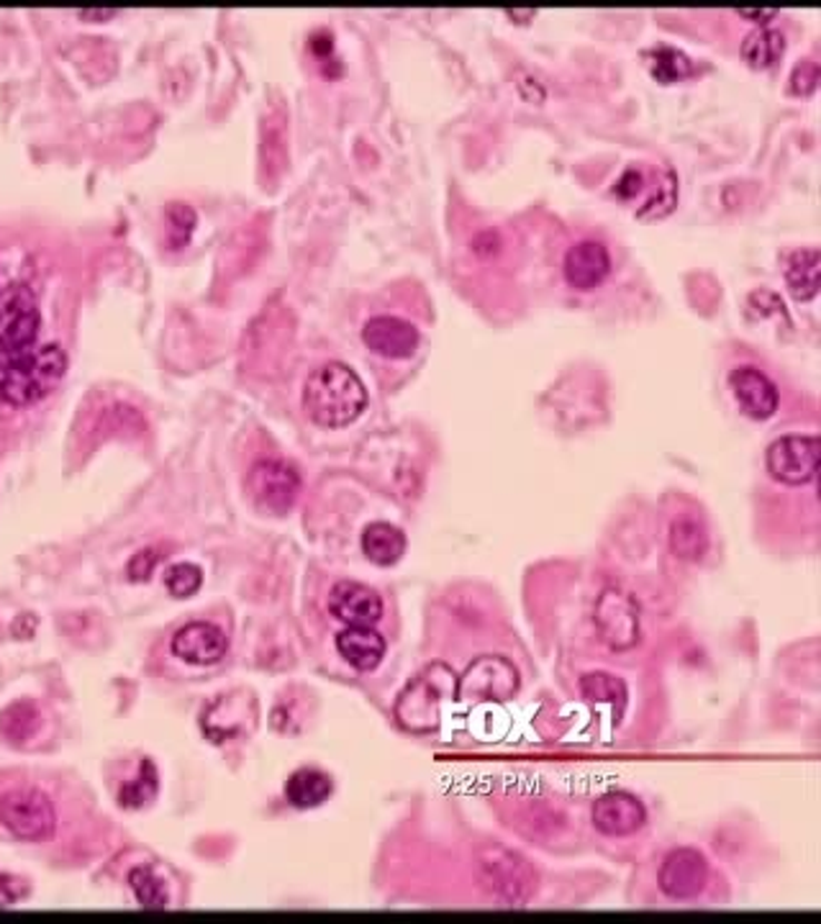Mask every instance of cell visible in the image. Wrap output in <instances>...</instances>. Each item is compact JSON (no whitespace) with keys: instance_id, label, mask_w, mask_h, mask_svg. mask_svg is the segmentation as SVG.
Wrapping results in <instances>:
<instances>
[{"instance_id":"obj_26","label":"cell","mask_w":821,"mask_h":924,"mask_svg":"<svg viewBox=\"0 0 821 924\" xmlns=\"http://www.w3.org/2000/svg\"><path fill=\"white\" fill-rule=\"evenodd\" d=\"M157 788H159V778H157L155 762L141 760L137 778L126 781L121 786V791H118V804H121L124 809H144L147 804L155 801Z\"/></svg>"},{"instance_id":"obj_20","label":"cell","mask_w":821,"mask_h":924,"mask_svg":"<svg viewBox=\"0 0 821 924\" xmlns=\"http://www.w3.org/2000/svg\"><path fill=\"white\" fill-rule=\"evenodd\" d=\"M362 553L375 565H395L405 553V534L388 522L368 524L362 532Z\"/></svg>"},{"instance_id":"obj_1","label":"cell","mask_w":821,"mask_h":924,"mask_svg":"<svg viewBox=\"0 0 821 924\" xmlns=\"http://www.w3.org/2000/svg\"><path fill=\"white\" fill-rule=\"evenodd\" d=\"M303 406L319 427L340 429L362 417L368 409V391L358 372L342 362H326L309 376Z\"/></svg>"},{"instance_id":"obj_29","label":"cell","mask_w":821,"mask_h":924,"mask_svg":"<svg viewBox=\"0 0 821 924\" xmlns=\"http://www.w3.org/2000/svg\"><path fill=\"white\" fill-rule=\"evenodd\" d=\"M675 201H678V183H675V175L673 173H663L657 175V188L649 193L642 203L639 214L642 216H665L671 214Z\"/></svg>"},{"instance_id":"obj_34","label":"cell","mask_w":821,"mask_h":924,"mask_svg":"<svg viewBox=\"0 0 821 924\" xmlns=\"http://www.w3.org/2000/svg\"><path fill=\"white\" fill-rule=\"evenodd\" d=\"M23 896H29V884L19 876H11V873H0V910L6 906H13L21 902Z\"/></svg>"},{"instance_id":"obj_27","label":"cell","mask_w":821,"mask_h":924,"mask_svg":"<svg viewBox=\"0 0 821 924\" xmlns=\"http://www.w3.org/2000/svg\"><path fill=\"white\" fill-rule=\"evenodd\" d=\"M647 59H649L652 75H655L659 82L683 80L693 72V62L683 52H678V49H671V47L649 49Z\"/></svg>"},{"instance_id":"obj_31","label":"cell","mask_w":821,"mask_h":924,"mask_svg":"<svg viewBox=\"0 0 821 924\" xmlns=\"http://www.w3.org/2000/svg\"><path fill=\"white\" fill-rule=\"evenodd\" d=\"M193 228H196V211L185 203H173L167 208V242H170L173 250H180L183 244H188Z\"/></svg>"},{"instance_id":"obj_19","label":"cell","mask_w":821,"mask_h":924,"mask_svg":"<svg viewBox=\"0 0 821 924\" xmlns=\"http://www.w3.org/2000/svg\"><path fill=\"white\" fill-rule=\"evenodd\" d=\"M785 283L793 299L811 301L817 299L821 283V254L819 250H795L783 262Z\"/></svg>"},{"instance_id":"obj_33","label":"cell","mask_w":821,"mask_h":924,"mask_svg":"<svg viewBox=\"0 0 821 924\" xmlns=\"http://www.w3.org/2000/svg\"><path fill=\"white\" fill-rule=\"evenodd\" d=\"M817 85H819V65L817 62L807 59V62H801L799 67H795L793 75H791V90L795 93V96H809V93L817 90Z\"/></svg>"},{"instance_id":"obj_23","label":"cell","mask_w":821,"mask_h":924,"mask_svg":"<svg viewBox=\"0 0 821 924\" xmlns=\"http://www.w3.org/2000/svg\"><path fill=\"white\" fill-rule=\"evenodd\" d=\"M783 49H785L783 33L770 27H758L742 41L744 62H747L750 67H755V70H768V67L781 62Z\"/></svg>"},{"instance_id":"obj_8","label":"cell","mask_w":821,"mask_h":924,"mask_svg":"<svg viewBox=\"0 0 821 924\" xmlns=\"http://www.w3.org/2000/svg\"><path fill=\"white\" fill-rule=\"evenodd\" d=\"M301 476L285 460H260L250 473L252 498L270 514H287L301 496Z\"/></svg>"},{"instance_id":"obj_17","label":"cell","mask_w":821,"mask_h":924,"mask_svg":"<svg viewBox=\"0 0 821 924\" xmlns=\"http://www.w3.org/2000/svg\"><path fill=\"white\" fill-rule=\"evenodd\" d=\"M732 393L740 403V409L750 419L765 421L778 411V388L763 370L758 368H736L730 376Z\"/></svg>"},{"instance_id":"obj_25","label":"cell","mask_w":821,"mask_h":924,"mask_svg":"<svg viewBox=\"0 0 821 924\" xmlns=\"http://www.w3.org/2000/svg\"><path fill=\"white\" fill-rule=\"evenodd\" d=\"M671 549L681 561H698V557H704L708 549V534L704 524L691 519V516L675 522L671 527Z\"/></svg>"},{"instance_id":"obj_11","label":"cell","mask_w":821,"mask_h":924,"mask_svg":"<svg viewBox=\"0 0 821 924\" xmlns=\"http://www.w3.org/2000/svg\"><path fill=\"white\" fill-rule=\"evenodd\" d=\"M708 863L693 847H678L659 866V888L671 898H693L704 892Z\"/></svg>"},{"instance_id":"obj_14","label":"cell","mask_w":821,"mask_h":924,"mask_svg":"<svg viewBox=\"0 0 821 924\" xmlns=\"http://www.w3.org/2000/svg\"><path fill=\"white\" fill-rule=\"evenodd\" d=\"M329 612L346 626H375L383 616V599L365 583L342 581L329 593Z\"/></svg>"},{"instance_id":"obj_9","label":"cell","mask_w":821,"mask_h":924,"mask_svg":"<svg viewBox=\"0 0 821 924\" xmlns=\"http://www.w3.org/2000/svg\"><path fill=\"white\" fill-rule=\"evenodd\" d=\"M519 691V673L511 660L482 655L472 660L460 681V697L468 701H509Z\"/></svg>"},{"instance_id":"obj_10","label":"cell","mask_w":821,"mask_h":924,"mask_svg":"<svg viewBox=\"0 0 821 924\" xmlns=\"http://www.w3.org/2000/svg\"><path fill=\"white\" fill-rule=\"evenodd\" d=\"M596 630L612 650H629L639 640V609L629 593L606 589L596 604Z\"/></svg>"},{"instance_id":"obj_36","label":"cell","mask_w":821,"mask_h":924,"mask_svg":"<svg viewBox=\"0 0 821 924\" xmlns=\"http://www.w3.org/2000/svg\"><path fill=\"white\" fill-rule=\"evenodd\" d=\"M740 16L742 19H747V21H755V23H760V27H763L765 21H773L775 19V11H755V8H744V11H740Z\"/></svg>"},{"instance_id":"obj_5","label":"cell","mask_w":821,"mask_h":924,"mask_svg":"<svg viewBox=\"0 0 821 924\" xmlns=\"http://www.w3.org/2000/svg\"><path fill=\"white\" fill-rule=\"evenodd\" d=\"M41 313L29 285L13 283L0 293V354L6 362L29 352L37 342Z\"/></svg>"},{"instance_id":"obj_37","label":"cell","mask_w":821,"mask_h":924,"mask_svg":"<svg viewBox=\"0 0 821 924\" xmlns=\"http://www.w3.org/2000/svg\"><path fill=\"white\" fill-rule=\"evenodd\" d=\"M116 11H108V8H90V11H82L80 19L82 21H108L114 19Z\"/></svg>"},{"instance_id":"obj_16","label":"cell","mask_w":821,"mask_h":924,"mask_svg":"<svg viewBox=\"0 0 821 924\" xmlns=\"http://www.w3.org/2000/svg\"><path fill=\"white\" fill-rule=\"evenodd\" d=\"M228 640L222 626L211 622H190L173 638V652L190 665H214L226 655Z\"/></svg>"},{"instance_id":"obj_18","label":"cell","mask_w":821,"mask_h":924,"mask_svg":"<svg viewBox=\"0 0 821 924\" xmlns=\"http://www.w3.org/2000/svg\"><path fill=\"white\" fill-rule=\"evenodd\" d=\"M336 650H340V655L352 668L368 673L383 663L385 640L372 626H346V630L336 634Z\"/></svg>"},{"instance_id":"obj_2","label":"cell","mask_w":821,"mask_h":924,"mask_svg":"<svg viewBox=\"0 0 821 924\" xmlns=\"http://www.w3.org/2000/svg\"><path fill=\"white\" fill-rule=\"evenodd\" d=\"M67 370V354L59 344L29 350L3 364L0 398L11 406H31L59 386Z\"/></svg>"},{"instance_id":"obj_7","label":"cell","mask_w":821,"mask_h":924,"mask_svg":"<svg viewBox=\"0 0 821 924\" xmlns=\"http://www.w3.org/2000/svg\"><path fill=\"white\" fill-rule=\"evenodd\" d=\"M768 473L785 486H807L817 478L821 447L817 435H785L768 447Z\"/></svg>"},{"instance_id":"obj_4","label":"cell","mask_w":821,"mask_h":924,"mask_svg":"<svg viewBox=\"0 0 821 924\" xmlns=\"http://www.w3.org/2000/svg\"><path fill=\"white\" fill-rule=\"evenodd\" d=\"M0 825L16 840L45 843L57 833V809L39 788H11L0 796Z\"/></svg>"},{"instance_id":"obj_6","label":"cell","mask_w":821,"mask_h":924,"mask_svg":"<svg viewBox=\"0 0 821 924\" xmlns=\"http://www.w3.org/2000/svg\"><path fill=\"white\" fill-rule=\"evenodd\" d=\"M480 876L490 894L509 904H524L537 888L535 868L521 855L506 850V847H493V850L482 853Z\"/></svg>"},{"instance_id":"obj_35","label":"cell","mask_w":821,"mask_h":924,"mask_svg":"<svg viewBox=\"0 0 821 924\" xmlns=\"http://www.w3.org/2000/svg\"><path fill=\"white\" fill-rule=\"evenodd\" d=\"M159 555H163V553H159V549H155V547H147V549H141V553L134 555L129 561V578L137 581V583L147 581L152 575V571H155V565L159 563Z\"/></svg>"},{"instance_id":"obj_32","label":"cell","mask_w":821,"mask_h":924,"mask_svg":"<svg viewBox=\"0 0 821 924\" xmlns=\"http://www.w3.org/2000/svg\"><path fill=\"white\" fill-rule=\"evenodd\" d=\"M647 169L645 167H632V169H626V173L622 175V181L616 183V188H614V193L619 198H626V201H632V198H637V196H642V193L647 191Z\"/></svg>"},{"instance_id":"obj_21","label":"cell","mask_w":821,"mask_h":924,"mask_svg":"<svg viewBox=\"0 0 821 924\" xmlns=\"http://www.w3.org/2000/svg\"><path fill=\"white\" fill-rule=\"evenodd\" d=\"M334 791L332 778H329L324 770L316 768H301L287 778L285 784V796L293 807L299 809H313L321 807L329 796Z\"/></svg>"},{"instance_id":"obj_13","label":"cell","mask_w":821,"mask_h":924,"mask_svg":"<svg viewBox=\"0 0 821 924\" xmlns=\"http://www.w3.org/2000/svg\"><path fill=\"white\" fill-rule=\"evenodd\" d=\"M362 339L372 352L388 360H405L417 352L419 347V329L401 317H372L365 327H362Z\"/></svg>"},{"instance_id":"obj_38","label":"cell","mask_w":821,"mask_h":924,"mask_svg":"<svg viewBox=\"0 0 821 924\" xmlns=\"http://www.w3.org/2000/svg\"><path fill=\"white\" fill-rule=\"evenodd\" d=\"M0 360H3V354H0Z\"/></svg>"},{"instance_id":"obj_3","label":"cell","mask_w":821,"mask_h":924,"mask_svg":"<svg viewBox=\"0 0 821 924\" xmlns=\"http://www.w3.org/2000/svg\"><path fill=\"white\" fill-rule=\"evenodd\" d=\"M455 675L447 665L434 663L405 685L395 701V717L411 732H431L442 719L444 699L455 697Z\"/></svg>"},{"instance_id":"obj_15","label":"cell","mask_w":821,"mask_h":924,"mask_svg":"<svg viewBox=\"0 0 821 924\" xmlns=\"http://www.w3.org/2000/svg\"><path fill=\"white\" fill-rule=\"evenodd\" d=\"M647 819L645 804L634 794L608 791L594 804V825L608 837H626L642 829Z\"/></svg>"},{"instance_id":"obj_12","label":"cell","mask_w":821,"mask_h":924,"mask_svg":"<svg viewBox=\"0 0 821 924\" xmlns=\"http://www.w3.org/2000/svg\"><path fill=\"white\" fill-rule=\"evenodd\" d=\"M563 275L567 285L575 288V291H594V288L604 285L606 278L612 275V252L596 240L575 242L565 252Z\"/></svg>"},{"instance_id":"obj_30","label":"cell","mask_w":821,"mask_h":924,"mask_svg":"<svg viewBox=\"0 0 821 924\" xmlns=\"http://www.w3.org/2000/svg\"><path fill=\"white\" fill-rule=\"evenodd\" d=\"M165 586L175 599H188L203 586V571L193 563H175L167 567Z\"/></svg>"},{"instance_id":"obj_24","label":"cell","mask_w":821,"mask_h":924,"mask_svg":"<svg viewBox=\"0 0 821 924\" xmlns=\"http://www.w3.org/2000/svg\"><path fill=\"white\" fill-rule=\"evenodd\" d=\"M41 727V711L37 701L19 699L0 711V735L11 742H27Z\"/></svg>"},{"instance_id":"obj_22","label":"cell","mask_w":821,"mask_h":924,"mask_svg":"<svg viewBox=\"0 0 821 924\" xmlns=\"http://www.w3.org/2000/svg\"><path fill=\"white\" fill-rule=\"evenodd\" d=\"M580 693L590 707H608L614 722H619L626 709V685L622 678L608 673H588L580 678Z\"/></svg>"},{"instance_id":"obj_28","label":"cell","mask_w":821,"mask_h":924,"mask_svg":"<svg viewBox=\"0 0 821 924\" xmlns=\"http://www.w3.org/2000/svg\"><path fill=\"white\" fill-rule=\"evenodd\" d=\"M129 884L137 894L144 910H165L167 906V886L149 866H137L129 873Z\"/></svg>"}]
</instances>
